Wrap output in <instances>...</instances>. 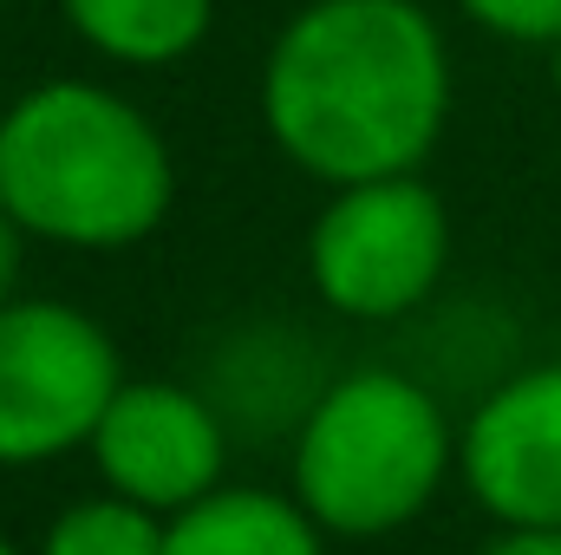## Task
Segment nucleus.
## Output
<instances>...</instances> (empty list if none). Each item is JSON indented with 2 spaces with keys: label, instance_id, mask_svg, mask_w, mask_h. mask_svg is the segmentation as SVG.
I'll return each instance as SVG.
<instances>
[{
  "label": "nucleus",
  "instance_id": "f257e3e1",
  "mask_svg": "<svg viewBox=\"0 0 561 555\" xmlns=\"http://www.w3.org/2000/svg\"><path fill=\"white\" fill-rule=\"evenodd\" d=\"M444 105L450 59L419 0H307L262 72L275 144L327 183L419 170Z\"/></svg>",
  "mask_w": 561,
  "mask_h": 555
},
{
  "label": "nucleus",
  "instance_id": "f03ea898",
  "mask_svg": "<svg viewBox=\"0 0 561 555\" xmlns=\"http://www.w3.org/2000/svg\"><path fill=\"white\" fill-rule=\"evenodd\" d=\"M170 190L157 125L92 79H53L0 118V203L26 236L125 249L163 223Z\"/></svg>",
  "mask_w": 561,
  "mask_h": 555
},
{
  "label": "nucleus",
  "instance_id": "7ed1b4c3",
  "mask_svg": "<svg viewBox=\"0 0 561 555\" xmlns=\"http://www.w3.org/2000/svg\"><path fill=\"white\" fill-rule=\"evenodd\" d=\"M450 464V424L437 393L412 373L359 366L327 380L320 406L294 431V490L327 536H392L437 497Z\"/></svg>",
  "mask_w": 561,
  "mask_h": 555
},
{
  "label": "nucleus",
  "instance_id": "20e7f679",
  "mask_svg": "<svg viewBox=\"0 0 561 555\" xmlns=\"http://www.w3.org/2000/svg\"><path fill=\"white\" fill-rule=\"evenodd\" d=\"M118 386V347L85 307H0V464H46L72 444H92Z\"/></svg>",
  "mask_w": 561,
  "mask_h": 555
},
{
  "label": "nucleus",
  "instance_id": "39448f33",
  "mask_svg": "<svg viewBox=\"0 0 561 555\" xmlns=\"http://www.w3.org/2000/svg\"><path fill=\"white\" fill-rule=\"evenodd\" d=\"M450 249V223L437 190L419 177H366L340 183L307 236V275L320 301L346 320H399L437 287Z\"/></svg>",
  "mask_w": 561,
  "mask_h": 555
},
{
  "label": "nucleus",
  "instance_id": "423d86ee",
  "mask_svg": "<svg viewBox=\"0 0 561 555\" xmlns=\"http://www.w3.org/2000/svg\"><path fill=\"white\" fill-rule=\"evenodd\" d=\"M99 477L144 510H190L222 484L229 424L209 406V393L176 380H125L92 431Z\"/></svg>",
  "mask_w": 561,
  "mask_h": 555
},
{
  "label": "nucleus",
  "instance_id": "0eeeda50",
  "mask_svg": "<svg viewBox=\"0 0 561 555\" xmlns=\"http://www.w3.org/2000/svg\"><path fill=\"white\" fill-rule=\"evenodd\" d=\"M457 464L503 530H561V360L496 380L463 424Z\"/></svg>",
  "mask_w": 561,
  "mask_h": 555
},
{
  "label": "nucleus",
  "instance_id": "6e6552de",
  "mask_svg": "<svg viewBox=\"0 0 561 555\" xmlns=\"http://www.w3.org/2000/svg\"><path fill=\"white\" fill-rule=\"evenodd\" d=\"M203 393L222 412L229 438H280L307 424L327 386H320V353L294 327H242L222 340Z\"/></svg>",
  "mask_w": 561,
  "mask_h": 555
},
{
  "label": "nucleus",
  "instance_id": "1a4fd4ad",
  "mask_svg": "<svg viewBox=\"0 0 561 555\" xmlns=\"http://www.w3.org/2000/svg\"><path fill=\"white\" fill-rule=\"evenodd\" d=\"M320 523L307 503L275 497V490H209L190 510L170 517L163 555H320Z\"/></svg>",
  "mask_w": 561,
  "mask_h": 555
},
{
  "label": "nucleus",
  "instance_id": "9d476101",
  "mask_svg": "<svg viewBox=\"0 0 561 555\" xmlns=\"http://www.w3.org/2000/svg\"><path fill=\"white\" fill-rule=\"evenodd\" d=\"M72 33L125 66H170L209 33V0H59Z\"/></svg>",
  "mask_w": 561,
  "mask_h": 555
},
{
  "label": "nucleus",
  "instance_id": "9b49d317",
  "mask_svg": "<svg viewBox=\"0 0 561 555\" xmlns=\"http://www.w3.org/2000/svg\"><path fill=\"white\" fill-rule=\"evenodd\" d=\"M163 543H170V523H157V510L112 490L59 510L39 555H163Z\"/></svg>",
  "mask_w": 561,
  "mask_h": 555
},
{
  "label": "nucleus",
  "instance_id": "f8f14e48",
  "mask_svg": "<svg viewBox=\"0 0 561 555\" xmlns=\"http://www.w3.org/2000/svg\"><path fill=\"white\" fill-rule=\"evenodd\" d=\"M457 7L503 39H561V0H457Z\"/></svg>",
  "mask_w": 561,
  "mask_h": 555
},
{
  "label": "nucleus",
  "instance_id": "ddd939ff",
  "mask_svg": "<svg viewBox=\"0 0 561 555\" xmlns=\"http://www.w3.org/2000/svg\"><path fill=\"white\" fill-rule=\"evenodd\" d=\"M477 555H561V530H503Z\"/></svg>",
  "mask_w": 561,
  "mask_h": 555
},
{
  "label": "nucleus",
  "instance_id": "4468645a",
  "mask_svg": "<svg viewBox=\"0 0 561 555\" xmlns=\"http://www.w3.org/2000/svg\"><path fill=\"white\" fill-rule=\"evenodd\" d=\"M20 236H26V229H20V223L7 216V203H0V307L13 301V275H20Z\"/></svg>",
  "mask_w": 561,
  "mask_h": 555
},
{
  "label": "nucleus",
  "instance_id": "2eb2a0df",
  "mask_svg": "<svg viewBox=\"0 0 561 555\" xmlns=\"http://www.w3.org/2000/svg\"><path fill=\"white\" fill-rule=\"evenodd\" d=\"M556 99H561V39H556Z\"/></svg>",
  "mask_w": 561,
  "mask_h": 555
},
{
  "label": "nucleus",
  "instance_id": "dca6fc26",
  "mask_svg": "<svg viewBox=\"0 0 561 555\" xmlns=\"http://www.w3.org/2000/svg\"><path fill=\"white\" fill-rule=\"evenodd\" d=\"M0 555H20V550H13V543H7V536H0Z\"/></svg>",
  "mask_w": 561,
  "mask_h": 555
}]
</instances>
